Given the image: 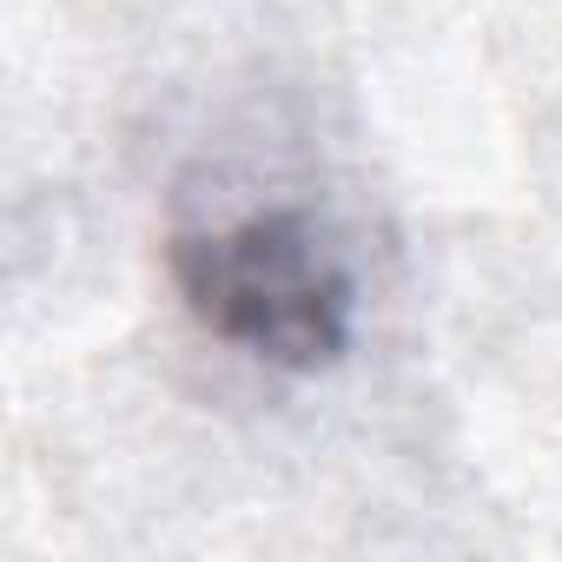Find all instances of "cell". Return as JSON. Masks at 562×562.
I'll return each instance as SVG.
<instances>
[{
  "label": "cell",
  "instance_id": "6da1fadb",
  "mask_svg": "<svg viewBox=\"0 0 562 562\" xmlns=\"http://www.w3.org/2000/svg\"><path fill=\"white\" fill-rule=\"evenodd\" d=\"M172 285L205 338L271 371H331L358 331V278L305 205H245L172 232Z\"/></svg>",
  "mask_w": 562,
  "mask_h": 562
}]
</instances>
